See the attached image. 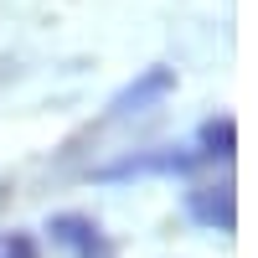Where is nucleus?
Listing matches in <instances>:
<instances>
[{"instance_id": "obj_1", "label": "nucleus", "mask_w": 258, "mask_h": 258, "mask_svg": "<svg viewBox=\"0 0 258 258\" xmlns=\"http://www.w3.org/2000/svg\"><path fill=\"white\" fill-rule=\"evenodd\" d=\"M47 232H52V243L62 253H73V258H114V243L103 238V227L93 217H83V212H57L47 222Z\"/></svg>"}, {"instance_id": "obj_2", "label": "nucleus", "mask_w": 258, "mask_h": 258, "mask_svg": "<svg viewBox=\"0 0 258 258\" xmlns=\"http://www.w3.org/2000/svg\"><path fill=\"white\" fill-rule=\"evenodd\" d=\"M186 212H191V222H202L212 232H232V227H238V197H232V181H222V186H191L186 191Z\"/></svg>"}, {"instance_id": "obj_3", "label": "nucleus", "mask_w": 258, "mask_h": 258, "mask_svg": "<svg viewBox=\"0 0 258 258\" xmlns=\"http://www.w3.org/2000/svg\"><path fill=\"white\" fill-rule=\"evenodd\" d=\"M197 165V150H160V155H129L119 165H103L98 181H124V176H155V170H170V176H181V170Z\"/></svg>"}, {"instance_id": "obj_4", "label": "nucleus", "mask_w": 258, "mask_h": 258, "mask_svg": "<svg viewBox=\"0 0 258 258\" xmlns=\"http://www.w3.org/2000/svg\"><path fill=\"white\" fill-rule=\"evenodd\" d=\"M170 88H176V73H170V68H145L135 83H129V88L109 103V114L114 119H124V114H135V109H145V103H160Z\"/></svg>"}, {"instance_id": "obj_5", "label": "nucleus", "mask_w": 258, "mask_h": 258, "mask_svg": "<svg viewBox=\"0 0 258 258\" xmlns=\"http://www.w3.org/2000/svg\"><path fill=\"white\" fill-rule=\"evenodd\" d=\"M238 155V124L232 114H217L197 129V160H232Z\"/></svg>"}, {"instance_id": "obj_6", "label": "nucleus", "mask_w": 258, "mask_h": 258, "mask_svg": "<svg viewBox=\"0 0 258 258\" xmlns=\"http://www.w3.org/2000/svg\"><path fill=\"white\" fill-rule=\"evenodd\" d=\"M0 258H41L31 232H16V227H0Z\"/></svg>"}]
</instances>
